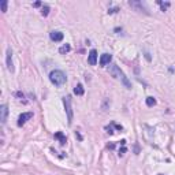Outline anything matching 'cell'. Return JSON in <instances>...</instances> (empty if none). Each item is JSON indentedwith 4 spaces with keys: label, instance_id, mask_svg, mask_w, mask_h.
I'll list each match as a JSON object with an SVG mask.
<instances>
[{
    "label": "cell",
    "instance_id": "cell-1",
    "mask_svg": "<svg viewBox=\"0 0 175 175\" xmlns=\"http://www.w3.org/2000/svg\"><path fill=\"white\" fill-rule=\"evenodd\" d=\"M110 74L112 75L113 78H116V79H122V82L125 84V86H126L127 89H130V88H131V85H130L129 79L126 78V75L122 73V70H120V68L118 67L116 65H111V67H110Z\"/></svg>",
    "mask_w": 175,
    "mask_h": 175
},
{
    "label": "cell",
    "instance_id": "cell-2",
    "mask_svg": "<svg viewBox=\"0 0 175 175\" xmlns=\"http://www.w3.org/2000/svg\"><path fill=\"white\" fill-rule=\"evenodd\" d=\"M66 74L62 71V70H53V71L49 74V81L55 86H62L63 84L66 82Z\"/></svg>",
    "mask_w": 175,
    "mask_h": 175
},
{
    "label": "cell",
    "instance_id": "cell-3",
    "mask_svg": "<svg viewBox=\"0 0 175 175\" xmlns=\"http://www.w3.org/2000/svg\"><path fill=\"white\" fill-rule=\"evenodd\" d=\"M63 104H65L66 113H67L68 125H71V122H73V110H71V100H70V97H68V96L63 97Z\"/></svg>",
    "mask_w": 175,
    "mask_h": 175
},
{
    "label": "cell",
    "instance_id": "cell-4",
    "mask_svg": "<svg viewBox=\"0 0 175 175\" xmlns=\"http://www.w3.org/2000/svg\"><path fill=\"white\" fill-rule=\"evenodd\" d=\"M30 118H33V112H23L19 115V118H18V126H23V125L27 122V120L30 119Z\"/></svg>",
    "mask_w": 175,
    "mask_h": 175
},
{
    "label": "cell",
    "instance_id": "cell-5",
    "mask_svg": "<svg viewBox=\"0 0 175 175\" xmlns=\"http://www.w3.org/2000/svg\"><path fill=\"white\" fill-rule=\"evenodd\" d=\"M6 63H7V68H8V70L13 73L14 71V66H13V51H11V48H7Z\"/></svg>",
    "mask_w": 175,
    "mask_h": 175
},
{
    "label": "cell",
    "instance_id": "cell-6",
    "mask_svg": "<svg viewBox=\"0 0 175 175\" xmlns=\"http://www.w3.org/2000/svg\"><path fill=\"white\" fill-rule=\"evenodd\" d=\"M7 115H8V108H7L6 104H3L0 107V122H1V125L7 122Z\"/></svg>",
    "mask_w": 175,
    "mask_h": 175
},
{
    "label": "cell",
    "instance_id": "cell-7",
    "mask_svg": "<svg viewBox=\"0 0 175 175\" xmlns=\"http://www.w3.org/2000/svg\"><path fill=\"white\" fill-rule=\"evenodd\" d=\"M88 63L90 66H94L96 63H97V51L96 49H92L90 52H89V56H88Z\"/></svg>",
    "mask_w": 175,
    "mask_h": 175
},
{
    "label": "cell",
    "instance_id": "cell-8",
    "mask_svg": "<svg viewBox=\"0 0 175 175\" xmlns=\"http://www.w3.org/2000/svg\"><path fill=\"white\" fill-rule=\"evenodd\" d=\"M63 37H65V34H63L62 32H51L49 33V39H51L52 41H55V42L62 41Z\"/></svg>",
    "mask_w": 175,
    "mask_h": 175
},
{
    "label": "cell",
    "instance_id": "cell-9",
    "mask_svg": "<svg viewBox=\"0 0 175 175\" xmlns=\"http://www.w3.org/2000/svg\"><path fill=\"white\" fill-rule=\"evenodd\" d=\"M111 59H112V55H110V53H103L100 58V66L101 67H105L107 65H110Z\"/></svg>",
    "mask_w": 175,
    "mask_h": 175
},
{
    "label": "cell",
    "instance_id": "cell-10",
    "mask_svg": "<svg viewBox=\"0 0 175 175\" xmlns=\"http://www.w3.org/2000/svg\"><path fill=\"white\" fill-rule=\"evenodd\" d=\"M55 138L59 139V142L62 144V145H65L66 141H67V139H66V136L62 133V131H58V133H55Z\"/></svg>",
    "mask_w": 175,
    "mask_h": 175
},
{
    "label": "cell",
    "instance_id": "cell-11",
    "mask_svg": "<svg viewBox=\"0 0 175 175\" xmlns=\"http://www.w3.org/2000/svg\"><path fill=\"white\" fill-rule=\"evenodd\" d=\"M84 92H85L84 90V86H82L81 84H78L77 86L74 88V93L77 94V96H82V94H84Z\"/></svg>",
    "mask_w": 175,
    "mask_h": 175
},
{
    "label": "cell",
    "instance_id": "cell-12",
    "mask_svg": "<svg viewBox=\"0 0 175 175\" xmlns=\"http://www.w3.org/2000/svg\"><path fill=\"white\" fill-rule=\"evenodd\" d=\"M70 49H71V47H70V44H65L63 47H60V49H59V52L60 53H67V52H70Z\"/></svg>",
    "mask_w": 175,
    "mask_h": 175
},
{
    "label": "cell",
    "instance_id": "cell-13",
    "mask_svg": "<svg viewBox=\"0 0 175 175\" xmlns=\"http://www.w3.org/2000/svg\"><path fill=\"white\" fill-rule=\"evenodd\" d=\"M155 104H156V100L153 97H146V105L148 107H153Z\"/></svg>",
    "mask_w": 175,
    "mask_h": 175
},
{
    "label": "cell",
    "instance_id": "cell-14",
    "mask_svg": "<svg viewBox=\"0 0 175 175\" xmlns=\"http://www.w3.org/2000/svg\"><path fill=\"white\" fill-rule=\"evenodd\" d=\"M7 0H1V1H0V7H1V11H3V13H6L7 11Z\"/></svg>",
    "mask_w": 175,
    "mask_h": 175
},
{
    "label": "cell",
    "instance_id": "cell-15",
    "mask_svg": "<svg viewBox=\"0 0 175 175\" xmlns=\"http://www.w3.org/2000/svg\"><path fill=\"white\" fill-rule=\"evenodd\" d=\"M48 13H49V7L48 6H45V7H42V11H41V14L44 16H47L48 15Z\"/></svg>",
    "mask_w": 175,
    "mask_h": 175
},
{
    "label": "cell",
    "instance_id": "cell-16",
    "mask_svg": "<svg viewBox=\"0 0 175 175\" xmlns=\"http://www.w3.org/2000/svg\"><path fill=\"white\" fill-rule=\"evenodd\" d=\"M159 4L162 6V10H163V11H164L165 8H167V7L170 6V3H162V1H159Z\"/></svg>",
    "mask_w": 175,
    "mask_h": 175
},
{
    "label": "cell",
    "instance_id": "cell-17",
    "mask_svg": "<svg viewBox=\"0 0 175 175\" xmlns=\"http://www.w3.org/2000/svg\"><path fill=\"white\" fill-rule=\"evenodd\" d=\"M40 4H41V3H40V1H37V3H34V4H33V6H34V7H39Z\"/></svg>",
    "mask_w": 175,
    "mask_h": 175
}]
</instances>
